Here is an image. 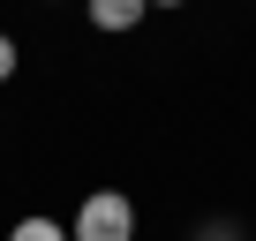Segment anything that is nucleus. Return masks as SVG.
Wrapping results in <instances>:
<instances>
[{"instance_id":"f257e3e1","label":"nucleus","mask_w":256,"mask_h":241,"mask_svg":"<svg viewBox=\"0 0 256 241\" xmlns=\"http://www.w3.org/2000/svg\"><path fill=\"white\" fill-rule=\"evenodd\" d=\"M68 241H136V204H128L120 188H90V196L76 204Z\"/></svg>"},{"instance_id":"423d86ee","label":"nucleus","mask_w":256,"mask_h":241,"mask_svg":"<svg viewBox=\"0 0 256 241\" xmlns=\"http://www.w3.org/2000/svg\"><path fill=\"white\" fill-rule=\"evenodd\" d=\"M151 8H188V0H151Z\"/></svg>"},{"instance_id":"39448f33","label":"nucleus","mask_w":256,"mask_h":241,"mask_svg":"<svg viewBox=\"0 0 256 241\" xmlns=\"http://www.w3.org/2000/svg\"><path fill=\"white\" fill-rule=\"evenodd\" d=\"M16 60H23V53H16V38H8V30H0V83H8V76H16Z\"/></svg>"},{"instance_id":"f03ea898","label":"nucleus","mask_w":256,"mask_h":241,"mask_svg":"<svg viewBox=\"0 0 256 241\" xmlns=\"http://www.w3.org/2000/svg\"><path fill=\"white\" fill-rule=\"evenodd\" d=\"M144 16H151V0H90V30H106V38L136 30Z\"/></svg>"},{"instance_id":"20e7f679","label":"nucleus","mask_w":256,"mask_h":241,"mask_svg":"<svg viewBox=\"0 0 256 241\" xmlns=\"http://www.w3.org/2000/svg\"><path fill=\"white\" fill-rule=\"evenodd\" d=\"M196 241H241V226H234V218H211V226H204Z\"/></svg>"},{"instance_id":"7ed1b4c3","label":"nucleus","mask_w":256,"mask_h":241,"mask_svg":"<svg viewBox=\"0 0 256 241\" xmlns=\"http://www.w3.org/2000/svg\"><path fill=\"white\" fill-rule=\"evenodd\" d=\"M8 241H68V226H60V218H46V211H30V218H16V226H8Z\"/></svg>"}]
</instances>
